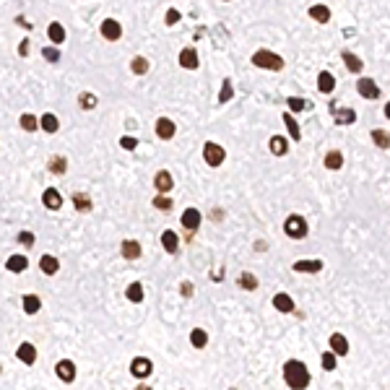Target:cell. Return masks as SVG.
<instances>
[{"mask_svg":"<svg viewBox=\"0 0 390 390\" xmlns=\"http://www.w3.org/2000/svg\"><path fill=\"white\" fill-rule=\"evenodd\" d=\"M284 380L289 388H307L310 385V372H307V367L302 364V361H286L284 364Z\"/></svg>","mask_w":390,"mask_h":390,"instance_id":"6da1fadb","label":"cell"},{"mask_svg":"<svg viewBox=\"0 0 390 390\" xmlns=\"http://www.w3.org/2000/svg\"><path fill=\"white\" fill-rule=\"evenodd\" d=\"M252 65L266 68V70H281L284 68V60H281V55H276V52H270V50H258L255 55H252Z\"/></svg>","mask_w":390,"mask_h":390,"instance_id":"7a4b0ae2","label":"cell"},{"mask_svg":"<svg viewBox=\"0 0 390 390\" xmlns=\"http://www.w3.org/2000/svg\"><path fill=\"white\" fill-rule=\"evenodd\" d=\"M284 232H286V237H292V240H302L304 234H307V221L302 219V216H289L286 219V224H284Z\"/></svg>","mask_w":390,"mask_h":390,"instance_id":"3957f363","label":"cell"},{"mask_svg":"<svg viewBox=\"0 0 390 390\" xmlns=\"http://www.w3.org/2000/svg\"><path fill=\"white\" fill-rule=\"evenodd\" d=\"M203 159L208 167H221L224 159H226V151L219 146V143H206L203 146Z\"/></svg>","mask_w":390,"mask_h":390,"instance_id":"277c9868","label":"cell"},{"mask_svg":"<svg viewBox=\"0 0 390 390\" xmlns=\"http://www.w3.org/2000/svg\"><path fill=\"white\" fill-rule=\"evenodd\" d=\"M201 219H203V216H201V211H198V208H185L182 216H180V224L185 226L187 234H193L198 226H201Z\"/></svg>","mask_w":390,"mask_h":390,"instance_id":"5b68a950","label":"cell"},{"mask_svg":"<svg viewBox=\"0 0 390 390\" xmlns=\"http://www.w3.org/2000/svg\"><path fill=\"white\" fill-rule=\"evenodd\" d=\"M130 372H133L135 380H146L151 372H153L151 359H146V357H135V359L130 361Z\"/></svg>","mask_w":390,"mask_h":390,"instance_id":"8992f818","label":"cell"},{"mask_svg":"<svg viewBox=\"0 0 390 390\" xmlns=\"http://www.w3.org/2000/svg\"><path fill=\"white\" fill-rule=\"evenodd\" d=\"M99 31H102V37L107 42H117L122 37V26H120V21H115V19H104L102 26H99Z\"/></svg>","mask_w":390,"mask_h":390,"instance_id":"52a82bcc","label":"cell"},{"mask_svg":"<svg viewBox=\"0 0 390 390\" xmlns=\"http://www.w3.org/2000/svg\"><path fill=\"white\" fill-rule=\"evenodd\" d=\"M153 130H156V138L172 141V138H175V133H177V125H175V120H169V117H159Z\"/></svg>","mask_w":390,"mask_h":390,"instance_id":"ba28073f","label":"cell"},{"mask_svg":"<svg viewBox=\"0 0 390 390\" xmlns=\"http://www.w3.org/2000/svg\"><path fill=\"white\" fill-rule=\"evenodd\" d=\"M55 372H58V377L62 380V383H73V380H76V364L70 359H60Z\"/></svg>","mask_w":390,"mask_h":390,"instance_id":"9c48e42d","label":"cell"},{"mask_svg":"<svg viewBox=\"0 0 390 390\" xmlns=\"http://www.w3.org/2000/svg\"><path fill=\"white\" fill-rule=\"evenodd\" d=\"M42 203H44V208H50V211H60L62 208V195L58 193L55 187H47L42 193Z\"/></svg>","mask_w":390,"mask_h":390,"instance_id":"30bf717a","label":"cell"},{"mask_svg":"<svg viewBox=\"0 0 390 390\" xmlns=\"http://www.w3.org/2000/svg\"><path fill=\"white\" fill-rule=\"evenodd\" d=\"M16 357H19V361H24V364H34L37 361V346L29 341H24L19 349H16Z\"/></svg>","mask_w":390,"mask_h":390,"instance_id":"8fae6325","label":"cell"},{"mask_svg":"<svg viewBox=\"0 0 390 390\" xmlns=\"http://www.w3.org/2000/svg\"><path fill=\"white\" fill-rule=\"evenodd\" d=\"M357 91H359V96H364V99H377L380 96V89H377V84L372 78H359Z\"/></svg>","mask_w":390,"mask_h":390,"instance_id":"7c38bea8","label":"cell"},{"mask_svg":"<svg viewBox=\"0 0 390 390\" xmlns=\"http://www.w3.org/2000/svg\"><path fill=\"white\" fill-rule=\"evenodd\" d=\"M159 240H161V247H164V250L169 252V255H175V252L180 250V237H177V234L172 232V229H164Z\"/></svg>","mask_w":390,"mask_h":390,"instance_id":"4fadbf2b","label":"cell"},{"mask_svg":"<svg viewBox=\"0 0 390 390\" xmlns=\"http://www.w3.org/2000/svg\"><path fill=\"white\" fill-rule=\"evenodd\" d=\"M120 252H122L125 260H138L143 250H141V242H138V240H125L122 247H120Z\"/></svg>","mask_w":390,"mask_h":390,"instance_id":"5bb4252c","label":"cell"},{"mask_svg":"<svg viewBox=\"0 0 390 390\" xmlns=\"http://www.w3.org/2000/svg\"><path fill=\"white\" fill-rule=\"evenodd\" d=\"M180 65L187 68V70H195L198 65H201V60H198V52L193 47H185L182 52H180Z\"/></svg>","mask_w":390,"mask_h":390,"instance_id":"9a60e30c","label":"cell"},{"mask_svg":"<svg viewBox=\"0 0 390 390\" xmlns=\"http://www.w3.org/2000/svg\"><path fill=\"white\" fill-rule=\"evenodd\" d=\"M125 297H128V302L138 304V302H143V299H146V289H143L141 281H133V284L125 289Z\"/></svg>","mask_w":390,"mask_h":390,"instance_id":"2e32d148","label":"cell"},{"mask_svg":"<svg viewBox=\"0 0 390 390\" xmlns=\"http://www.w3.org/2000/svg\"><path fill=\"white\" fill-rule=\"evenodd\" d=\"M153 185H156L159 193H169V190L175 187V180H172V175L167 169H161V172H156V177H153Z\"/></svg>","mask_w":390,"mask_h":390,"instance_id":"e0dca14e","label":"cell"},{"mask_svg":"<svg viewBox=\"0 0 390 390\" xmlns=\"http://www.w3.org/2000/svg\"><path fill=\"white\" fill-rule=\"evenodd\" d=\"M39 270H42V273H47V276H55L58 270H60V260L55 255H42L39 258Z\"/></svg>","mask_w":390,"mask_h":390,"instance_id":"ac0fdd59","label":"cell"},{"mask_svg":"<svg viewBox=\"0 0 390 390\" xmlns=\"http://www.w3.org/2000/svg\"><path fill=\"white\" fill-rule=\"evenodd\" d=\"M330 112H333V120L338 125H351L354 120H357V112L354 110H338L335 104H330Z\"/></svg>","mask_w":390,"mask_h":390,"instance_id":"d6986e66","label":"cell"},{"mask_svg":"<svg viewBox=\"0 0 390 390\" xmlns=\"http://www.w3.org/2000/svg\"><path fill=\"white\" fill-rule=\"evenodd\" d=\"M47 37H50L52 44H62V42H65V26H62L60 21H52L47 26Z\"/></svg>","mask_w":390,"mask_h":390,"instance_id":"ffe728a7","label":"cell"},{"mask_svg":"<svg viewBox=\"0 0 390 390\" xmlns=\"http://www.w3.org/2000/svg\"><path fill=\"white\" fill-rule=\"evenodd\" d=\"M21 307H24L26 315H37V312L42 310V299H39L37 294H26V297L21 299Z\"/></svg>","mask_w":390,"mask_h":390,"instance_id":"44dd1931","label":"cell"},{"mask_svg":"<svg viewBox=\"0 0 390 390\" xmlns=\"http://www.w3.org/2000/svg\"><path fill=\"white\" fill-rule=\"evenodd\" d=\"M39 128L44 130V133H58L60 130V120L52 112H44L42 117H39Z\"/></svg>","mask_w":390,"mask_h":390,"instance_id":"7402d4cb","label":"cell"},{"mask_svg":"<svg viewBox=\"0 0 390 390\" xmlns=\"http://www.w3.org/2000/svg\"><path fill=\"white\" fill-rule=\"evenodd\" d=\"M330 351H333V354H338V357L349 354V341H346V335L333 333V335H330Z\"/></svg>","mask_w":390,"mask_h":390,"instance_id":"603a6c76","label":"cell"},{"mask_svg":"<svg viewBox=\"0 0 390 390\" xmlns=\"http://www.w3.org/2000/svg\"><path fill=\"white\" fill-rule=\"evenodd\" d=\"M333 89H335V78L328 73V70H323V73L317 76V91H320V94H330Z\"/></svg>","mask_w":390,"mask_h":390,"instance_id":"cb8c5ba5","label":"cell"},{"mask_svg":"<svg viewBox=\"0 0 390 390\" xmlns=\"http://www.w3.org/2000/svg\"><path fill=\"white\" fill-rule=\"evenodd\" d=\"M5 268L11 270V273H24L26 268H29V260H26L24 255H11L5 263Z\"/></svg>","mask_w":390,"mask_h":390,"instance_id":"d4e9b609","label":"cell"},{"mask_svg":"<svg viewBox=\"0 0 390 390\" xmlns=\"http://www.w3.org/2000/svg\"><path fill=\"white\" fill-rule=\"evenodd\" d=\"M323 268V260H297L294 263V270L299 273H317Z\"/></svg>","mask_w":390,"mask_h":390,"instance_id":"484cf974","label":"cell"},{"mask_svg":"<svg viewBox=\"0 0 390 390\" xmlns=\"http://www.w3.org/2000/svg\"><path fill=\"white\" fill-rule=\"evenodd\" d=\"M273 307H276L278 312H292V310H294V299L289 297V294L281 292V294L273 297Z\"/></svg>","mask_w":390,"mask_h":390,"instance_id":"4316f807","label":"cell"},{"mask_svg":"<svg viewBox=\"0 0 390 390\" xmlns=\"http://www.w3.org/2000/svg\"><path fill=\"white\" fill-rule=\"evenodd\" d=\"M268 149H270V153H276V156H284L286 149H289V141L284 138V135H273L270 143H268Z\"/></svg>","mask_w":390,"mask_h":390,"instance_id":"83f0119b","label":"cell"},{"mask_svg":"<svg viewBox=\"0 0 390 390\" xmlns=\"http://www.w3.org/2000/svg\"><path fill=\"white\" fill-rule=\"evenodd\" d=\"M19 125H21V130H26V133H34V130L39 128V117H37V115H31V112H26V115H21Z\"/></svg>","mask_w":390,"mask_h":390,"instance_id":"f1b7e54d","label":"cell"},{"mask_svg":"<svg viewBox=\"0 0 390 390\" xmlns=\"http://www.w3.org/2000/svg\"><path fill=\"white\" fill-rule=\"evenodd\" d=\"M50 172L52 175H65L68 172V159L65 156H50Z\"/></svg>","mask_w":390,"mask_h":390,"instance_id":"f546056e","label":"cell"},{"mask_svg":"<svg viewBox=\"0 0 390 390\" xmlns=\"http://www.w3.org/2000/svg\"><path fill=\"white\" fill-rule=\"evenodd\" d=\"M310 16H312L315 21L325 24V21H330V8H328V5H320V3H317V5H312V8H310Z\"/></svg>","mask_w":390,"mask_h":390,"instance_id":"4dcf8cb0","label":"cell"},{"mask_svg":"<svg viewBox=\"0 0 390 390\" xmlns=\"http://www.w3.org/2000/svg\"><path fill=\"white\" fill-rule=\"evenodd\" d=\"M190 343H193L195 349H206L208 346V333L203 328H195L193 333H190Z\"/></svg>","mask_w":390,"mask_h":390,"instance_id":"1f68e13d","label":"cell"},{"mask_svg":"<svg viewBox=\"0 0 390 390\" xmlns=\"http://www.w3.org/2000/svg\"><path fill=\"white\" fill-rule=\"evenodd\" d=\"M341 55H343V62H346V68L351 70V73H361V60L354 55V52L346 50V52H341Z\"/></svg>","mask_w":390,"mask_h":390,"instance_id":"d6a6232c","label":"cell"},{"mask_svg":"<svg viewBox=\"0 0 390 390\" xmlns=\"http://www.w3.org/2000/svg\"><path fill=\"white\" fill-rule=\"evenodd\" d=\"M73 206H76V211H91V198H89L86 193H76L73 195Z\"/></svg>","mask_w":390,"mask_h":390,"instance_id":"836d02e7","label":"cell"},{"mask_svg":"<svg viewBox=\"0 0 390 390\" xmlns=\"http://www.w3.org/2000/svg\"><path fill=\"white\" fill-rule=\"evenodd\" d=\"M149 68H151V65H149V60H146V58H135V60L130 62V70H133L135 76H146V73H149Z\"/></svg>","mask_w":390,"mask_h":390,"instance_id":"e575fe53","label":"cell"},{"mask_svg":"<svg viewBox=\"0 0 390 390\" xmlns=\"http://www.w3.org/2000/svg\"><path fill=\"white\" fill-rule=\"evenodd\" d=\"M325 167H328V169H341V167H343L341 151H330L328 156H325Z\"/></svg>","mask_w":390,"mask_h":390,"instance_id":"d590c367","label":"cell"},{"mask_svg":"<svg viewBox=\"0 0 390 390\" xmlns=\"http://www.w3.org/2000/svg\"><path fill=\"white\" fill-rule=\"evenodd\" d=\"M78 104H81V110H94V107L99 104V99H96L91 91H86V94L78 96Z\"/></svg>","mask_w":390,"mask_h":390,"instance_id":"8d00e7d4","label":"cell"},{"mask_svg":"<svg viewBox=\"0 0 390 390\" xmlns=\"http://www.w3.org/2000/svg\"><path fill=\"white\" fill-rule=\"evenodd\" d=\"M240 286L244 289V292H255V289H258V278L252 276V273H242L240 276Z\"/></svg>","mask_w":390,"mask_h":390,"instance_id":"74e56055","label":"cell"},{"mask_svg":"<svg viewBox=\"0 0 390 390\" xmlns=\"http://www.w3.org/2000/svg\"><path fill=\"white\" fill-rule=\"evenodd\" d=\"M372 141H375V146H380V149H388L390 146L388 130H372Z\"/></svg>","mask_w":390,"mask_h":390,"instance_id":"f35d334b","label":"cell"},{"mask_svg":"<svg viewBox=\"0 0 390 390\" xmlns=\"http://www.w3.org/2000/svg\"><path fill=\"white\" fill-rule=\"evenodd\" d=\"M153 208H159V211H169V208H172V198L167 193H159L156 198H153Z\"/></svg>","mask_w":390,"mask_h":390,"instance_id":"ab89813d","label":"cell"},{"mask_svg":"<svg viewBox=\"0 0 390 390\" xmlns=\"http://www.w3.org/2000/svg\"><path fill=\"white\" fill-rule=\"evenodd\" d=\"M284 122H286V128H289V133H292V141H299V125H297V120L292 115H284Z\"/></svg>","mask_w":390,"mask_h":390,"instance_id":"60d3db41","label":"cell"},{"mask_svg":"<svg viewBox=\"0 0 390 390\" xmlns=\"http://www.w3.org/2000/svg\"><path fill=\"white\" fill-rule=\"evenodd\" d=\"M320 364H323L325 372H333L335 369V354L333 351H325L323 357H320Z\"/></svg>","mask_w":390,"mask_h":390,"instance_id":"b9f144b4","label":"cell"},{"mask_svg":"<svg viewBox=\"0 0 390 390\" xmlns=\"http://www.w3.org/2000/svg\"><path fill=\"white\" fill-rule=\"evenodd\" d=\"M232 94H234L232 84H229V81H224V84H221V94H219V102H221V104H226V102L232 99Z\"/></svg>","mask_w":390,"mask_h":390,"instance_id":"7bdbcfd3","label":"cell"},{"mask_svg":"<svg viewBox=\"0 0 390 390\" xmlns=\"http://www.w3.org/2000/svg\"><path fill=\"white\" fill-rule=\"evenodd\" d=\"M19 242L24 244V247H34L37 237H34V232H21V234H19Z\"/></svg>","mask_w":390,"mask_h":390,"instance_id":"ee69618b","label":"cell"},{"mask_svg":"<svg viewBox=\"0 0 390 390\" xmlns=\"http://www.w3.org/2000/svg\"><path fill=\"white\" fill-rule=\"evenodd\" d=\"M120 146H122L125 151H133L135 146H138V138H133V135H122V138H120Z\"/></svg>","mask_w":390,"mask_h":390,"instance_id":"f6af8a7d","label":"cell"},{"mask_svg":"<svg viewBox=\"0 0 390 390\" xmlns=\"http://www.w3.org/2000/svg\"><path fill=\"white\" fill-rule=\"evenodd\" d=\"M42 55H44V60H47V62H58V60H60V52H58L55 47H44Z\"/></svg>","mask_w":390,"mask_h":390,"instance_id":"bcb514c9","label":"cell"},{"mask_svg":"<svg viewBox=\"0 0 390 390\" xmlns=\"http://www.w3.org/2000/svg\"><path fill=\"white\" fill-rule=\"evenodd\" d=\"M289 110H294V112H299V110H307V102H302V99H289Z\"/></svg>","mask_w":390,"mask_h":390,"instance_id":"7dc6e473","label":"cell"},{"mask_svg":"<svg viewBox=\"0 0 390 390\" xmlns=\"http://www.w3.org/2000/svg\"><path fill=\"white\" fill-rule=\"evenodd\" d=\"M177 21H180V11H177V8H169V11H167V24L175 26Z\"/></svg>","mask_w":390,"mask_h":390,"instance_id":"c3c4849f","label":"cell"},{"mask_svg":"<svg viewBox=\"0 0 390 390\" xmlns=\"http://www.w3.org/2000/svg\"><path fill=\"white\" fill-rule=\"evenodd\" d=\"M180 292H182V297H190V294H193V284H190V281H185Z\"/></svg>","mask_w":390,"mask_h":390,"instance_id":"681fc988","label":"cell"},{"mask_svg":"<svg viewBox=\"0 0 390 390\" xmlns=\"http://www.w3.org/2000/svg\"><path fill=\"white\" fill-rule=\"evenodd\" d=\"M26 52H29V39H24V42L19 44V55H24V58H26Z\"/></svg>","mask_w":390,"mask_h":390,"instance_id":"f907efd6","label":"cell"},{"mask_svg":"<svg viewBox=\"0 0 390 390\" xmlns=\"http://www.w3.org/2000/svg\"><path fill=\"white\" fill-rule=\"evenodd\" d=\"M385 117H388V120H390V102L385 104Z\"/></svg>","mask_w":390,"mask_h":390,"instance_id":"816d5d0a","label":"cell"}]
</instances>
